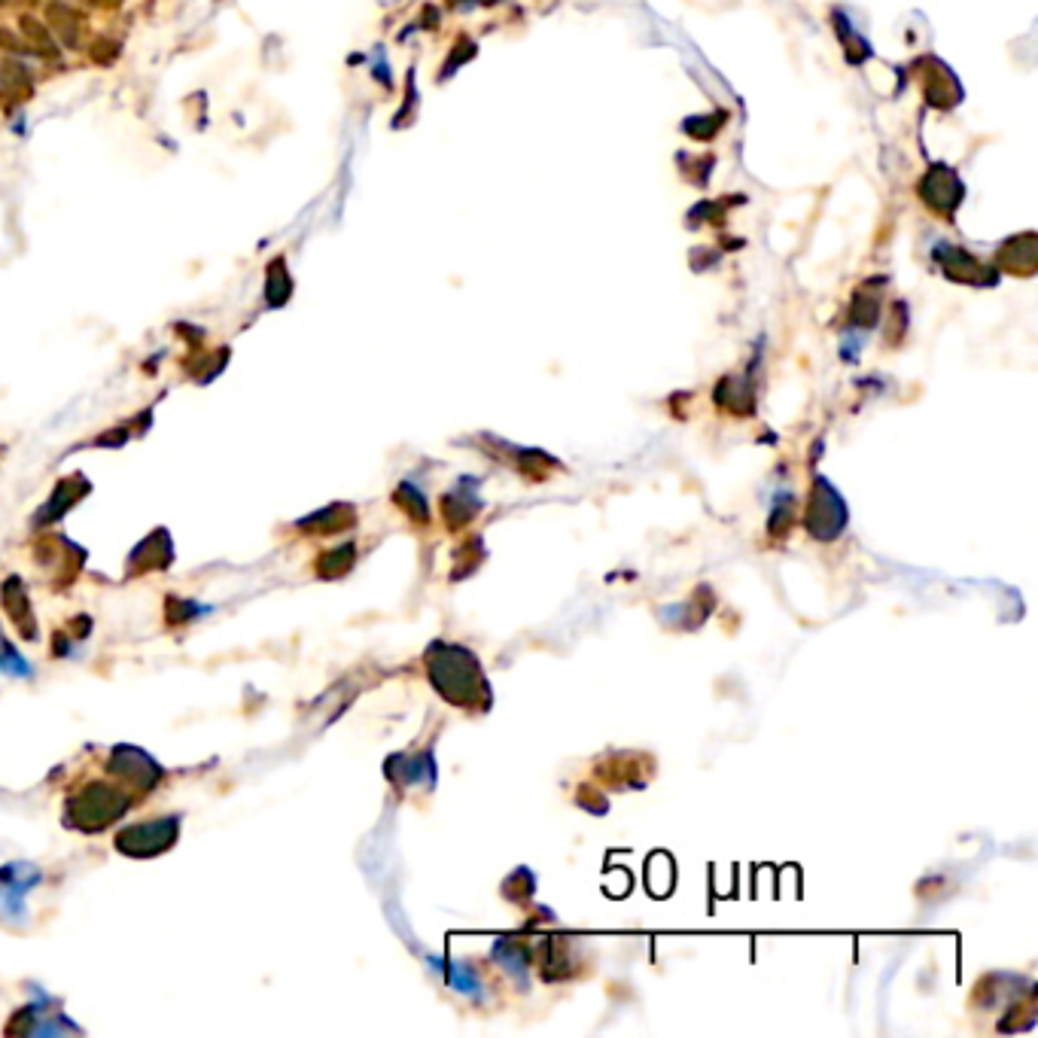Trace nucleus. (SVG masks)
Returning a JSON list of instances; mask_svg holds the SVG:
<instances>
[{"label": "nucleus", "mask_w": 1038, "mask_h": 1038, "mask_svg": "<svg viewBox=\"0 0 1038 1038\" xmlns=\"http://www.w3.org/2000/svg\"><path fill=\"white\" fill-rule=\"evenodd\" d=\"M162 780V768L156 761L134 749L116 746L107 758L101 777H86L64 801V822L80 832H101L125 816L147 792Z\"/></svg>", "instance_id": "1"}, {"label": "nucleus", "mask_w": 1038, "mask_h": 1038, "mask_svg": "<svg viewBox=\"0 0 1038 1038\" xmlns=\"http://www.w3.org/2000/svg\"><path fill=\"white\" fill-rule=\"evenodd\" d=\"M427 670L433 685L445 695L451 704L472 707L478 704V688H481V667L478 661L460 649V646H433L427 652Z\"/></svg>", "instance_id": "2"}, {"label": "nucleus", "mask_w": 1038, "mask_h": 1038, "mask_svg": "<svg viewBox=\"0 0 1038 1038\" xmlns=\"http://www.w3.org/2000/svg\"><path fill=\"white\" fill-rule=\"evenodd\" d=\"M177 832H180L177 816L137 822V825H128L125 832L116 835V850L125 856H134V859H150V856L165 853L177 841Z\"/></svg>", "instance_id": "3"}, {"label": "nucleus", "mask_w": 1038, "mask_h": 1038, "mask_svg": "<svg viewBox=\"0 0 1038 1038\" xmlns=\"http://www.w3.org/2000/svg\"><path fill=\"white\" fill-rule=\"evenodd\" d=\"M847 524V509L841 503V497L828 488L825 481H816L813 488V503H810V515H807V527L813 536L819 539H832L841 533V527Z\"/></svg>", "instance_id": "4"}, {"label": "nucleus", "mask_w": 1038, "mask_h": 1038, "mask_svg": "<svg viewBox=\"0 0 1038 1038\" xmlns=\"http://www.w3.org/2000/svg\"><path fill=\"white\" fill-rule=\"evenodd\" d=\"M0 600H4V609L7 615L16 621V628L22 637L34 640V618H31V609H28V597H25V588H22V579L13 576L4 588H0Z\"/></svg>", "instance_id": "5"}, {"label": "nucleus", "mask_w": 1038, "mask_h": 1038, "mask_svg": "<svg viewBox=\"0 0 1038 1038\" xmlns=\"http://www.w3.org/2000/svg\"><path fill=\"white\" fill-rule=\"evenodd\" d=\"M89 494V484L83 481V475H71V478H64L61 484H58V488H55V494L49 497V506L37 515V524H43V521H58L67 509H71L80 497H86Z\"/></svg>", "instance_id": "6"}, {"label": "nucleus", "mask_w": 1038, "mask_h": 1038, "mask_svg": "<svg viewBox=\"0 0 1038 1038\" xmlns=\"http://www.w3.org/2000/svg\"><path fill=\"white\" fill-rule=\"evenodd\" d=\"M348 524H354V509L351 506H329L323 512H317L314 518L302 521L305 530H314V533H335V530H344Z\"/></svg>", "instance_id": "7"}, {"label": "nucleus", "mask_w": 1038, "mask_h": 1038, "mask_svg": "<svg viewBox=\"0 0 1038 1038\" xmlns=\"http://www.w3.org/2000/svg\"><path fill=\"white\" fill-rule=\"evenodd\" d=\"M396 500H399V506L414 518V521H427L430 518V509H427V500L421 497V491L418 488H414V484H402V488L396 491Z\"/></svg>", "instance_id": "8"}, {"label": "nucleus", "mask_w": 1038, "mask_h": 1038, "mask_svg": "<svg viewBox=\"0 0 1038 1038\" xmlns=\"http://www.w3.org/2000/svg\"><path fill=\"white\" fill-rule=\"evenodd\" d=\"M351 564H354V545H344V548H335L332 555H326L317 567L326 579H335L341 573H348Z\"/></svg>", "instance_id": "9"}, {"label": "nucleus", "mask_w": 1038, "mask_h": 1038, "mask_svg": "<svg viewBox=\"0 0 1038 1038\" xmlns=\"http://www.w3.org/2000/svg\"><path fill=\"white\" fill-rule=\"evenodd\" d=\"M0 667H4V673H16V676H28L31 667L16 655V649L0 637Z\"/></svg>", "instance_id": "10"}, {"label": "nucleus", "mask_w": 1038, "mask_h": 1038, "mask_svg": "<svg viewBox=\"0 0 1038 1038\" xmlns=\"http://www.w3.org/2000/svg\"><path fill=\"white\" fill-rule=\"evenodd\" d=\"M789 524H792V509H789V497H780V503H777V509H774V515H771V533H786L789 530Z\"/></svg>", "instance_id": "11"}, {"label": "nucleus", "mask_w": 1038, "mask_h": 1038, "mask_svg": "<svg viewBox=\"0 0 1038 1038\" xmlns=\"http://www.w3.org/2000/svg\"><path fill=\"white\" fill-rule=\"evenodd\" d=\"M451 984H454L457 990H463V993H475V990H478L472 972H466L463 965H454V968H451Z\"/></svg>", "instance_id": "12"}]
</instances>
